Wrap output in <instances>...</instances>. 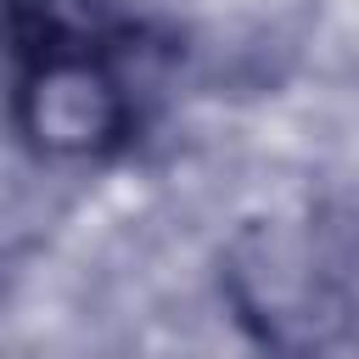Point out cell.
Here are the masks:
<instances>
[{"mask_svg": "<svg viewBox=\"0 0 359 359\" xmlns=\"http://www.w3.org/2000/svg\"><path fill=\"white\" fill-rule=\"evenodd\" d=\"M11 62L39 56H135V22L112 0H0Z\"/></svg>", "mask_w": 359, "mask_h": 359, "instance_id": "2", "label": "cell"}, {"mask_svg": "<svg viewBox=\"0 0 359 359\" xmlns=\"http://www.w3.org/2000/svg\"><path fill=\"white\" fill-rule=\"evenodd\" d=\"M11 129L45 163H107L140 129L129 56L11 62Z\"/></svg>", "mask_w": 359, "mask_h": 359, "instance_id": "1", "label": "cell"}]
</instances>
